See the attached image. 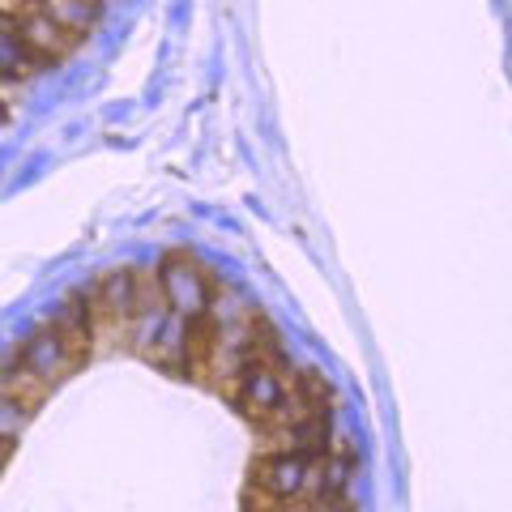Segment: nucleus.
I'll list each match as a JSON object with an SVG mask.
<instances>
[{
	"label": "nucleus",
	"instance_id": "1",
	"mask_svg": "<svg viewBox=\"0 0 512 512\" xmlns=\"http://www.w3.org/2000/svg\"><path fill=\"white\" fill-rule=\"evenodd\" d=\"M154 274H158V291H163V303L171 316H180V320L205 316V308H210V299H214V286L188 252H167Z\"/></svg>",
	"mask_w": 512,
	"mask_h": 512
},
{
	"label": "nucleus",
	"instance_id": "2",
	"mask_svg": "<svg viewBox=\"0 0 512 512\" xmlns=\"http://www.w3.org/2000/svg\"><path fill=\"white\" fill-rule=\"evenodd\" d=\"M13 355H18V363L26 367V376L35 380L39 389H56L60 380H69L77 367H82V363L69 355V350H64L60 333L52 329V320H43L39 329H30V333H26V342L13 350Z\"/></svg>",
	"mask_w": 512,
	"mask_h": 512
},
{
	"label": "nucleus",
	"instance_id": "3",
	"mask_svg": "<svg viewBox=\"0 0 512 512\" xmlns=\"http://www.w3.org/2000/svg\"><path fill=\"white\" fill-rule=\"evenodd\" d=\"M13 30H18V39L26 43V52L39 60V69H56V64H64L82 47V39L69 35L64 26H56L43 9H18L13 13Z\"/></svg>",
	"mask_w": 512,
	"mask_h": 512
},
{
	"label": "nucleus",
	"instance_id": "4",
	"mask_svg": "<svg viewBox=\"0 0 512 512\" xmlns=\"http://www.w3.org/2000/svg\"><path fill=\"white\" fill-rule=\"evenodd\" d=\"M227 397L235 402V410L244 414V419H252L256 427H261L269 414L286 402V376H278L274 367H265V363H248L244 372H239V380L231 384Z\"/></svg>",
	"mask_w": 512,
	"mask_h": 512
},
{
	"label": "nucleus",
	"instance_id": "5",
	"mask_svg": "<svg viewBox=\"0 0 512 512\" xmlns=\"http://www.w3.org/2000/svg\"><path fill=\"white\" fill-rule=\"evenodd\" d=\"M312 466L286 448H265L261 457L252 461V491L269 495V500H295V495L308 487Z\"/></svg>",
	"mask_w": 512,
	"mask_h": 512
},
{
	"label": "nucleus",
	"instance_id": "6",
	"mask_svg": "<svg viewBox=\"0 0 512 512\" xmlns=\"http://www.w3.org/2000/svg\"><path fill=\"white\" fill-rule=\"evenodd\" d=\"M52 329L60 333L64 350L86 363L94 355V333H99V316H94V303H90V291H69L60 299V308L52 316Z\"/></svg>",
	"mask_w": 512,
	"mask_h": 512
},
{
	"label": "nucleus",
	"instance_id": "7",
	"mask_svg": "<svg viewBox=\"0 0 512 512\" xmlns=\"http://www.w3.org/2000/svg\"><path fill=\"white\" fill-rule=\"evenodd\" d=\"M90 303H94V316L111 320V325H124L133 320V269H107V274L90 286Z\"/></svg>",
	"mask_w": 512,
	"mask_h": 512
},
{
	"label": "nucleus",
	"instance_id": "8",
	"mask_svg": "<svg viewBox=\"0 0 512 512\" xmlns=\"http://www.w3.org/2000/svg\"><path fill=\"white\" fill-rule=\"evenodd\" d=\"M39 9H43L56 26L69 30V35L86 39L90 30H94V22H99V13H103V0H43Z\"/></svg>",
	"mask_w": 512,
	"mask_h": 512
},
{
	"label": "nucleus",
	"instance_id": "9",
	"mask_svg": "<svg viewBox=\"0 0 512 512\" xmlns=\"http://www.w3.org/2000/svg\"><path fill=\"white\" fill-rule=\"evenodd\" d=\"M286 380H291L286 393H291L303 410H333V384L320 367H299V372H291Z\"/></svg>",
	"mask_w": 512,
	"mask_h": 512
},
{
	"label": "nucleus",
	"instance_id": "10",
	"mask_svg": "<svg viewBox=\"0 0 512 512\" xmlns=\"http://www.w3.org/2000/svg\"><path fill=\"white\" fill-rule=\"evenodd\" d=\"M35 406L30 397H13V393H0V436L18 440L22 431L30 427V419H35Z\"/></svg>",
	"mask_w": 512,
	"mask_h": 512
},
{
	"label": "nucleus",
	"instance_id": "11",
	"mask_svg": "<svg viewBox=\"0 0 512 512\" xmlns=\"http://www.w3.org/2000/svg\"><path fill=\"white\" fill-rule=\"evenodd\" d=\"M13 444H18V440L0 436V470H5V466H9V457H13Z\"/></svg>",
	"mask_w": 512,
	"mask_h": 512
},
{
	"label": "nucleus",
	"instance_id": "12",
	"mask_svg": "<svg viewBox=\"0 0 512 512\" xmlns=\"http://www.w3.org/2000/svg\"><path fill=\"white\" fill-rule=\"evenodd\" d=\"M256 495H261V491H256ZM261 504H265L261 512H282V500H269V495H261Z\"/></svg>",
	"mask_w": 512,
	"mask_h": 512
},
{
	"label": "nucleus",
	"instance_id": "13",
	"mask_svg": "<svg viewBox=\"0 0 512 512\" xmlns=\"http://www.w3.org/2000/svg\"><path fill=\"white\" fill-rule=\"evenodd\" d=\"M9 116V103H5V94H0V120H5Z\"/></svg>",
	"mask_w": 512,
	"mask_h": 512
}]
</instances>
